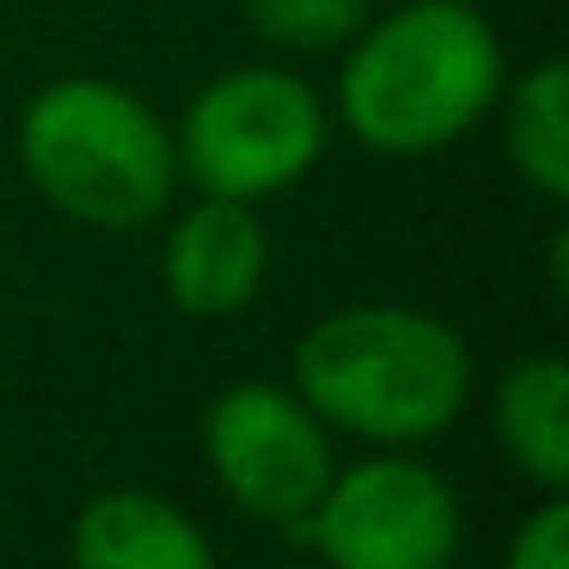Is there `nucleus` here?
I'll return each instance as SVG.
<instances>
[{
    "label": "nucleus",
    "instance_id": "nucleus-1",
    "mask_svg": "<svg viewBox=\"0 0 569 569\" xmlns=\"http://www.w3.org/2000/svg\"><path fill=\"white\" fill-rule=\"evenodd\" d=\"M502 38L466 0H410L368 19L337 74V111L373 153L417 160L453 148L502 104Z\"/></svg>",
    "mask_w": 569,
    "mask_h": 569
},
{
    "label": "nucleus",
    "instance_id": "nucleus-2",
    "mask_svg": "<svg viewBox=\"0 0 569 569\" xmlns=\"http://www.w3.org/2000/svg\"><path fill=\"white\" fill-rule=\"evenodd\" d=\"M295 392L325 429L410 447L466 410L471 349L435 312L343 307L295 343Z\"/></svg>",
    "mask_w": 569,
    "mask_h": 569
},
{
    "label": "nucleus",
    "instance_id": "nucleus-3",
    "mask_svg": "<svg viewBox=\"0 0 569 569\" xmlns=\"http://www.w3.org/2000/svg\"><path fill=\"white\" fill-rule=\"evenodd\" d=\"M26 178L80 227L136 233L178 184V141L148 99L117 80H56L19 117Z\"/></svg>",
    "mask_w": 569,
    "mask_h": 569
},
{
    "label": "nucleus",
    "instance_id": "nucleus-4",
    "mask_svg": "<svg viewBox=\"0 0 569 569\" xmlns=\"http://www.w3.org/2000/svg\"><path fill=\"white\" fill-rule=\"evenodd\" d=\"M325 99L288 68H233L184 111L178 160L202 197L258 202L300 184L325 160Z\"/></svg>",
    "mask_w": 569,
    "mask_h": 569
},
{
    "label": "nucleus",
    "instance_id": "nucleus-5",
    "mask_svg": "<svg viewBox=\"0 0 569 569\" xmlns=\"http://www.w3.org/2000/svg\"><path fill=\"white\" fill-rule=\"evenodd\" d=\"M300 527L325 569H447L459 551V496L422 459L380 453L331 471Z\"/></svg>",
    "mask_w": 569,
    "mask_h": 569
},
{
    "label": "nucleus",
    "instance_id": "nucleus-6",
    "mask_svg": "<svg viewBox=\"0 0 569 569\" xmlns=\"http://www.w3.org/2000/svg\"><path fill=\"white\" fill-rule=\"evenodd\" d=\"M202 453L209 471L246 515L300 527L319 508L325 483L337 471L331 429L270 380L227 386L202 417Z\"/></svg>",
    "mask_w": 569,
    "mask_h": 569
},
{
    "label": "nucleus",
    "instance_id": "nucleus-7",
    "mask_svg": "<svg viewBox=\"0 0 569 569\" xmlns=\"http://www.w3.org/2000/svg\"><path fill=\"white\" fill-rule=\"evenodd\" d=\"M166 295L190 319H227L258 300L263 276H270V233L263 221L233 197H202L197 209L178 214L166 233Z\"/></svg>",
    "mask_w": 569,
    "mask_h": 569
},
{
    "label": "nucleus",
    "instance_id": "nucleus-8",
    "mask_svg": "<svg viewBox=\"0 0 569 569\" xmlns=\"http://www.w3.org/2000/svg\"><path fill=\"white\" fill-rule=\"evenodd\" d=\"M68 563L74 569H221L197 520L153 490L92 496L74 520Z\"/></svg>",
    "mask_w": 569,
    "mask_h": 569
},
{
    "label": "nucleus",
    "instance_id": "nucleus-9",
    "mask_svg": "<svg viewBox=\"0 0 569 569\" xmlns=\"http://www.w3.org/2000/svg\"><path fill=\"white\" fill-rule=\"evenodd\" d=\"M496 441L539 490L569 478V373L557 356H527L496 386Z\"/></svg>",
    "mask_w": 569,
    "mask_h": 569
},
{
    "label": "nucleus",
    "instance_id": "nucleus-10",
    "mask_svg": "<svg viewBox=\"0 0 569 569\" xmlns=\"http://www.w3.org/2000/svg\"><path fill=\"white\" fill-rule=\"evenodd\" d=\"M502 136H508L515 172L545 202H563L569 197V74H563V62H539L532 74H520V87L508 92V111H502Z\"/></svg>",
    "mask_w": 569,
    "mask_h": 569
},
{
    "label": "nucleus",
    "instance_id": "nucleus-11",
    "mask_svg": "<svg viewBox=\"0 0 569 569\" xmlns=\"http://www.w3.org/2000/svg\"><path fill=\"white\" fill-rule=\"evenodd\" d=\"M246 19L276 50L325 56L356 43V31L373 19V0H246Z\"/></svg>",
    "mask_w": 569,
    "mask_h": 569
},
{
    "label": "nucleus",
    "instance_id": "nucleus-12",
    "mask_svg": "<svg viewBox=\"0 0 569 569\" xmlns=\"http://www.w3.org/2000/svg\"><path fill=\"white\" fill-rule=\"evenodd\" d=\"M502 569H569V508L557 502V490H551V502H539L520 520Z\"/></svg>",
    "mask_w": 569,
    "mask_h": 569
},
{
    "label": "nucleus",
    "instance_id": "nucleus-13",
    "mask_svg": "<svg viewBox=\"0 0 569 569\" xmlns=\"http://www.w3.org/2000/svg\"><path fill=\"white\" fill-rule=\"evenodd\" d=\"M300 569H325V563H300Z\"/></svg>",
    "mask_w": 569,
    "mask_h": 569
}]
</instances>
